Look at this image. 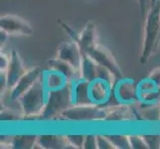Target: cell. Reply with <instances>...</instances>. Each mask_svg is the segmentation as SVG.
Here are the masks:
<instances>
[{
	"label": "cell",
	"mask_w": 160,
	"mask_h": 149,
	"mask_svg": "<svg viewBox=\"0 0 160 149\" xmlns=\"http://www.w3.org/2000/svg\"><path fill=\"white\" fill-rule=\"evenodd\" d=\"M108 113L104 121L108 122H124V121L138 120L136 109L131 104L118 103L117 106L108 107Z\"/></svg>",
	"instance_id": "obj_11"
},
{
	"label": "cell",
	"mask_w": 160,
	"mask_h": 149,
	"mask_svg": "<svg viewBox=\"0 0 160 149\" xmlns=\"http://www.w3.org/2000/svg\"><path fill=\"white\" fill-rule=\"evenodd\" d=\"M8 38H9V35L7 34L6 32L0 30V42H1V50H2V48L4 46V44L6 43Z\"/></svg>",
	"instance_id": "obj_30"
},
{
	"label": "cell",
	"mask_w": 160,
	"mask_h": 149,
	"mask_svg": "<svg viewBox=\"0 0 160 149\" xmlns=\"http://www.w3.org/2000/svg\"><path fill=\"white\" fill-rule=\"evenodd\" d=\"M159 39H160V34H159Z\"/></svg>",
	"instance_id": "obj_33"
},
{
	"label": "cell",
	"mask_w": 160,
	"mask_h": 149,
	"mask_svg": "<svg viewBox=\"0 0 160 149\" xmlns=\"http://www.w3.org/2000/svg\"><path fill=\"white\" fill-rule=\"evenodd\" d=\"M9 55L10 63L5 73H6L7 77L8 91H11L21 79V77L27 72V69L25 68L23 61H22L19 53L16 50H12Z\"/></svg>",
	"instance_id": "obj_12"
},
{
	"label": "cell",
	"mask_w": 160,
	"mask_h": 149,
	"mask_svg": "<svg viewBox=\"0 0 160 149\" xmlns=\"http://www.w3.org/2000/svg\"><path fill=\"white\" fill-rule=\"evenodd\" d=\"M112 96V85L106 80L96 79L90 82V97L92 102L97 106L106 107Z\"/></svg>",
	"instance_id": "obj_10"
},
{
	"label": "cell",
	"mask_w": 160,
	"mask_h": 149,
	"mask_svg": "<svg viewBox=\"0 0 160 149\" xmlns=\"http://www.w3.org/2000/svg\"><path fill=\"white\" fill-rule=\"evenodd\" d=\"M115 149H131L129 136L126 134H107Z\"/></svg>",
	"instance_id": "obj_20"
},
{
	"label": "cell",
	"mask_w": 160,
	"mask_h": 149,
	"mask_svg": "<svg viewBox=\"0 0 160 149\" xmlns=\"http://www.w3.org/2000/svg\"><path fill=\"white\" fill-rule=\"evenodd\" d=\"M108 108L97 104H73L60 115L59 119L70 122H95L104 121Z\"/></svg>",
	"instance_id": "obj_4"
},
{
	"label": "cell",
	"mask_w": 160,
	"mask_h": 149,
	"mask_svg": "<svg viewBox=\"0 0 160 149\" xmlns=\"http://www.w3.org/2000/svg\"><path fill=\"white\" fill-rule=\"evenodd\" d=\"M128 136H129L131 149H149L143 135L130 134Z\"/></svg>",
	"instance_id": "obj_22"
},
{
	"label": "cell",
	"mask_w": 160,
	"mask_h": 149,
	"mask_svg": "<svg viewBox=\"0 0 160 149\" xmlns=\"http://www.w3.org/2000/svg\"><path fill=\"white\" fill-rule=\"evenodd\" d=\"M98 149H115L112 142L106 135L98 134Z\"/></svg>",
	"instance_id": "obj_26"
},
{
	"label": "cell",
	"mask_w": 160,
	"mask_h": 149,
	"mask_svg": "<svg viewBox=\"0 0 160 149\" xmlns=\"http://www.w3.org/2000/svg\"><path fill=\"white\" fill-rule=\"evenodd\" d=\"M158 1H159V0H150V1H149V6H150V5L155 4V3L158 2Z\"/></svg>",
	"instance_id": "obj_32"
},
{
	"label": "cell",
	"mask_w": 160,
	"mask_h": 149,
	"mask_svg": "<svg viewBox=\"0 0 160 149\" xmlns=\"http://www.w3.org/2000/svg\"><path fill=\"white\" fill-rule=\"evenodd\" d=\"M72 106H73V87H72V82H70L62 89L48 92L46 106L39 118L42 120L59 118L60 115Z\"/></svg>",
	"instance_id": "obj_3"
},
{
	"label": "cell",
	"mask_w": 160,
	"mask_h": 149,
	"mask_svg": "<svg viewBox=\"0 0 160 149\" xmlns=\"http://www.w3.org/2000/svg\"><path fill=\"white\" fill-rule=\"evenodd\" d=\"M38 135H16L12 137L11 148L18 149H29L35 148Z\"/></svg>",
	"instance_id": "obj_19"
},
{
	"label": "cell",
	"mask_w": 160,
	"mask_h": 149,
	"mask_svg": "<svg viewBox=\"0 0 160 149\" xmlns=\"http://www.w3.org/2000/svg\"><path fill=\"white\" fill-rule=\"evenodd\" d=\"M84 149H98V136L95 134H87L85 137Z\"/></svg>",
	"instance_id": "obj_27"
},
{
	"label": "cell",
	"mask_w": 160,
	"mask_h": 149,
	"mask_svg": "<svg viewBox=\"0 0 160 149\" xmlns=\"http://www.w3.org/2000/svg\"><path fill=\"white\" fill-rule=\"evenodd\" d=\"M84 55L89 56L91 59L95 61L98 66H102V67L108 70L110 73L114 76V78L117 79V81L125 77L123 75L122 70L119 67L118 61L115 60L112 52H110L108 48L101 45V44H98V43L95 44V45L88 50V52Z\"/></svg>",
	"instance_id": "obj_5"
},
{
	"label": "cell",
	"mask_w": 160,
	"mask_h": 149,
	"mask_svg": "<svg viewBox=\"0 0 160 149\" xmlns=\"http://www.w3.org/2000/svg\"><path fill=\"white\" fill-rule=\"evenodd\" d=\"M160 0L150 5L145 16L140 63L145 64L157 52L160 46Z\"/></svg>",
	"instance_id": "obj_1"
},
{
	"label": "cell",
	"mask_w": 160,
	"mask_h": 149,
	"mask_svg": "<svg viewBox=\"0 0 160 149\" xmlns=\"http://www.w3.org/2000/svg\"><path fill=\"white\" fill-rule=\"evenodd\" d=\"M0 30L6 32L9 36H31L33 34V27L29 22L13 14L1 16Z\"/></svg>",
	"instance_id": "obj_7"
},
{
	"label": "cell",
	"mask_w": 160,
	"mask_h": 149,
	"mask_svg": "<svg viewBox=\"0 0 160 149\" xmlns=\"http://www.w3.org/2000/svg\"><path fill=\"white\" fill-rule=\"evenodd\" d=\"M58 23L61 26V28H62L65 31L66 34L68 35V37L70 38V40L74 41V42H76L77 44H78L79 39H80V34H78V33H77L73 28H72L70 25H68L63 20H58Z\"/></svg>",
	"instance_id": "obj_24"
},
{
	"label": "cell",
	"mask_w": 160,
	"mask_h": 149,
	"mask_svg": "<svg viewBox=\"0 0 160 149\" xmlns=\"http://www.w3.org/2000/svg\"><path fill=\"white\" fill-rule=\"evenodd\" d=\"M139 4V7L141 9V12L142 14L144 15L145 17V11H146V6H147V3H148V0H137Z\"/></svg>",
	"instance_id": "obj_31"
},
{
	"label": "cell",
	"mask_w": 160,
	"mask_h": 149,
	"mask_svg": "<svg viewBox=\"0 0 160 149\" xmlns=\"http://www.w3.org/2000/svg\"><path fill=\"white\" fill-rule=\"evenodd\" d=\"M35 148L41 149H62L72 148L66 135L43 134L38 135Z\"/></svg>",
	"instance_id": "obj_13"
},
{
	"label": "cell",
	"mask_w": 160,
	"mask_h": 149,
	"mask_svg": "<svg viewBox=\"0 0 160 149\" xmlns=\"http://www.w3.org/2000/svg\"><path fill=\"white\" fill-rule=\"evenodd\" d=\"M148 78L151 79L160 87V68L154 69L149 74V76H148Z\"/></svg>",
	"instance_id": "obj_29"
},
{
	"label": "cell",
	"mask_w": 160,
	"mask_h": 149,
	"mask_svg": "<svg viewBox=\"0 0 160 149\" xmlns=\"http://www.w3.org/2000/svg\"><path fill=\"white\" fill-rule=\"evenodd\" d=\"M98 71H100V66L89 56L82 55V62L80 70L81 78L88 82H92L98 79Z\"/></svg>",
	"instance_id": "obj_18"
},
{
	"label": "cell",
	"mask_w": 160,
	"mask_h": 149,
	"mask_svg": "<svg viewBox=\"0 0 160 149\" xmlns=\"http://www.w3.org/2000/svg\"><path fill=\"white\" fill-rule=\"evenodd\" d=\"M43 81L48 92L60 90L70 82L67 77L52 69L43 71Z\"/></svg>",
	"instance_id": "obj_16"
},
{
	"label": "cell",
	"mask_w": 160,
	"mask_h": 149,
	"mask_svg": "<svg viewBox=\"0 0 160 149\" xmlns=\"http://www.w3.org/2000/svg\"><path fill=\"white\" fill-rule=\"evenodd\" d=\"M149 149H160V134L143 135Z\"/></svg>",
	"instance_id": "obj_25"
},
{
	"label": "cell",
	"mask_w": 160,
	"mask_h": 149,
	"mask_svg": "<svg viewBox=\"0 0 160 149\" xmlns=\"http://www.w3.org/2000/svg\"><path fill=\"white\" fill-rule=\"evenodd\" d=\"M73 87V104H92L90 97V82L84 79H79L72 82Z\"/></svg>",
	"instance_id": "obj_14"
},
{
	"label": "cell",
	"mask_w": 160,
	"mask_h": 149,
	"mask_svg": "<svg viewBox=\"0 0 160 149\" xmlns=\"http://www.w3.org/2000/svg\"><path fill=\"white\" fill-rule=\"evenodd\" d=\"M48 91L43 81V74L38 81L18 99L25 118L39 117L45 108Z\"/></svg>",
	"instance_id": "obj_2"
},
{
	"label": "cell",
	"mask_w": 160,
	"mask_h": 149,
	"mask_svg": "<svg viewBox=\"0 0 160 149\" xmlns=\"http://www.w3.org/2000/svg\"><path fill=\"white\" fill-rule=\"evenodd\" d=\"M112 95L119 103L133 106L139 102L138 82L126 77L118 80L112 87Z\"/></svg>",
	"instance_id": "obj_6"
},
{
	"label": "cell",
	"mask_w": 160,
	"mask_h": 149,
	"mask_svg": "<svg viewBox=\"0 0 160 149\" xmlns=\"http://www.w3.org/2000/svg\"><path fill=\"white\" fill-rule=\"evenodd\" d=\"M48 69H52L57 72H60L61 74L67 77L70 82H75L81 79L80 72L78 70L75 69L69 63L65 62V61L61 60L57 57L48 61Z\"/></svg>",
	"instance_id": "obj_17"
},
{
	"label": "cell",
	"mask_w": 160,
	"mask_h": 149,
	"mask_svg": "<svg viewBox=\"0 0 160 149\" xmlns=\"http://www.w3.org/2000/svg\"><path fill=\"white\" fill-rule=\"evenodd\" d=\"M98 43V32L97 26L93 22L90 21L85 25L84 29L80 33V39L78 45L84 55L88 52V50L92 48L95 44Z\"/></svg>",
	"instance_id": "obj_15"
},
{
	"label": "cell",
	"mask_w": 160,
	"mask_h": 149,
	"mask_svg": "<svg viewBox=\"0 0 160 149\" xmlns=\"http://www.w3.org/2000/svg\"><path fill=\"white\" fill-rule=\"evenodd\" d=\"M42 74H43V70H41L39 67H34L27 70V72L21 77V79L18 81V82L15 85L13 89L5 92L8 93L12 101H18L22 97V95H24L38 81V79L42 76Z\"/></svg>",
	"instance_id": "obj_8"
},
{
	"label": "cell",
	"mask_w": 160,
	"mask_h": 149,
	"mask_svg": "<svg viewBox=\"0 0 160 149\" xmlns=\"http://www.w3.org/2000/svg\"><path fill=\"white\" fill-rule=\"evenodd\" d=\"M66 137H67V139L71 144L72 148L82 149L84 147L86 135H84V134H70V135H66Z\"/></svg>",
	"instance_id": "obj_23"
},
{
	"label": "cell",
	"mask_w": 160,
	"mask_h": 149,
	"mask_svg": "<svg viewBox=\"0 0 160 149\" xmlns=\"http://www.w3.org/2000/svg\"><path fill=\"white\" fill-rule=\"evenodd\" d=\"M21 119H25L22 110L2 107L1 109V120L3 121H18Z\"/></svg>",
	"instance_id": "obj_21"
},
{
	"label": "cell",
	"mask_w": 160,
	"mask_h": 149,
	"mask_svg": "<svg viewBox=\"0 0 160 149\" xmlns=\"http://www.w3.org/2000/svg\"><path fill=\"white\" fill-rule=\"evenodd\" d=\"M9 63L10 55H7L1 51V53H0V72H6Z\"/></svg>",
	"instance_id": "obj_28"
},
{
	"label": "cell",
	"mask_w": 160,
	"mask_h": 149,
	"mask_svg": "<svg viewBox=\"0 0 160 149\" xmlns=\"http://www.w3.org/2000/svg\"><path fill=\"white\" fill-rule=\"evenodd\" d=\"M56 57L69 63L80 72L82 62V54L79 45L76 42L69 40L61 43L58 47Z\"/></svg>",
	"instance_id": "obj_9"
}]
</instances>
